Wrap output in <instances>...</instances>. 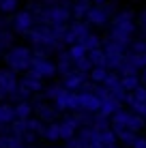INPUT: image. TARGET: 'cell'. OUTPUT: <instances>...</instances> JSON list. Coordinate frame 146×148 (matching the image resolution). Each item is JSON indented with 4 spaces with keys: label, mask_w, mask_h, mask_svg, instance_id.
Here are the masks:
<instances>
[{
    "label": "cell",
    "mask_w": 146,
    "mask_h": 148,
    "mask_svg": "<svg viewBox=\"0 0 146 148\" xmlns=\"http://www.w3.org/2000/svg\"><path fill=\"white\" fill-rule=\"evenodd\" d=\"M24 142L13 133H2L0 135V148H22Z\"/></svg>",
    "instance_id": "19"
},
{
    "label": "cell",
    "mask_w": 146,
    "mask_h": 148,
    "mask_svg": "<svg viewBox=\"0 0 146 148\" xmlns=\"http://www.w3.org/2000/svg\"><path fill=\"white\" fill-rule=\"evenodd\" d=\"M108 75H110V69H105V67H95V69L88 73V77L93 79L95 84H103V82L108 79Z\"/></svg>",
    "instance_id": "22"
},
{
    "label": "cell",
    "mask_w": 146,
    "mask_h": 148,
    "mask_svg": "<svg viewBox=\"0 0 146 148\" xmlns=\"http://www.w3.org/2000/svg\"><path fill=\"white\" fill-rule=\"evenodd\" d=\"M90 2L93 0H73V7H71V13L75 19H86V13L90 11Z\"/></svg>",
    "instance_id": "17"
},
{
    "label": "cell",
    "mask_w": 146,
    "mask_h": 148,
    "mask_svg": "<svg viewBox=\"0 0 146 148\" xmlns=\"http://www.w3.org/2000/svg\"><path fill=\"white\" fill-rule=\"evenodd\" d=\"M114 11H116V2L95 4V7H90V11L86 13V24H93V26H103V24L110 22V17H114Z\"/></svg>",
    "instance_id": "3"
},
{
    "label": "cell",
    "mask_w": 146,
    "mask_h": 148,
    "mask_svg": "<svg viewBox=\"0 0 146 148\" xmlns=\"http://www.w3.org/2000/svg\"><path fill=\"white\" fill-rule=\"evenodd\" d=\"M80 95V112L88 114H99L101 112V99L95 92H77Z\"/></svg>",
    "instance_id": "11"
},
{
    "label": "cell",
    "mask_w": 146,
    "mask_h": 148,
    "mask_svg": "<svg viewBox=\"0 0 146 148\" xmlns=\"http://www.w3.org/2000/svg\"><path fill=\"white\" fill-rule=\"evenodd\" d=\"M93 129H97V131H108V129H110V116L97 114V116L93 118Z\"/></svg>",
    "instance_id": "26"
},
{
    "label": "cell",
    "mask_w": 146,
    "mask_h": 148,
    "mask_svg": "<svg viewBox=\"0 0 146 148\" xmlns=\"http://www.w3.org/2000/svg\"><path fill=\"white\" fill-rule=\"evenodd\" d=\"M127 47H123V45L114 43V41H105L103 45V52H105V58H108V69H118V64L123 62V58L127 56V52H125Z\"/></svg>",
    "instance_id": "6"
},
{
    "label": "cell",
    "mask_w": 146,
    "mask_h": 148,
    "mask_svg": "<svg viewBox=\"0 0 146 148\" xmlns=\"http://www.w3.org/2000/svg\"><path fill=\"white\" fill-rule=\"evenodd\" d=\"M133 148H146V137H138V142H135Z\"/></svg>",
    "instance_id": "32"
},
{
    "label": "cell",
    "mask_w": 146,
    "mask_h": 148,
    "mask_svg": "<svg viewBox=\"0 0 146 148\" xmlns=\"http://www.w3.org/2000/svg\"><path fill=\"white\" fill-rule=\"evenodd\" d=\"M88 58H90V62H93V67H105V69H108V58H105L103 47L88 52Z\"/></svg>",
    "instance_id": "20"
},
{
    "label": "cell",
    "mask_w": 146,
    "mask_h": 148,
    "mask_svg": "<svg viewBox=\"0 0 146 148\" xmlns=\"http://www.w3.org/2000/svg\"><path fill=\"white\" fill-rule=\"evenodd\" d=\"M58 129H60V140L69 142V140H73V137H75V131H77L80 127L75 125L73 118L69 116V118H64V120H60V122H58Z\"/></svg>",
    "instance_id": "15"
},
{
    "label": "cell",
    "mask_w": 146,
    "mask_h": 148,
    "mask_svg": "<svg viewBox=\"0 0 146 148\" xmlns=\"http://www.w3.org/2000/svg\"><path fill=\"white\" fill-rule=\"evenodd\" d=\"M28 73L34 75V77H39V79H47V77H54V75L58 73V67L47 58H34Z\"/></svg>",
    "instance_id": "5"
},
{
    "label": "cell",
    "mask_w": 146,
    "mask_h": 148,
    "mask_svg": "<svg viewBox=\"0 0 146 148\" xmlns=\"http://www.w3.org/2000/svg\"><path fill=\"white\" fill-rule=\"evenodd\" d=\"M146 125V118L135 112H125L120 110L118 114L112 116V129L114 131H135L138 133L140 129H144Z\"/></svg>",
    "instance_id": "2"
},
{
    "label": "cell",
    "mask_w": 146,
    "mask_h": 148,
    "mask_svg": "<svg viewBox=\"0 0 146 148\" xmlns=\"http://www.w3.org/2000/svg\"><path fill=\"white\" fill-rule=\"evenodd\" d=\"M116 135L125 146H135V142H138V137H140L135 131H116Z\"/></svg>",
    "instance_id": "24"
},
{
    "label": "cell",
    "mask_w": 146,
    "mask_h": 148,
    "mask_svg": "<svg viewBox=\"0 0 146 148\" xmlns=\"http://www.w3.org/2000/svg\"><path fill=\"white\" fill-rule=\"evenodd\" d=\"M34 112H37L39 120H47L49 125L54 122V118H56V114H58V110L54 108V105L45 103V101H41V103H37V105H34Z\"/></svg>",
    "instance_id": "14"
},
{
    "label": "cell",
    "mask_w": 146,
    "mask_h": 148,
    "mask_svg": "<svg viewBox=\"0 0 146 148\" xmlns=\"http://www.w3.org/2000/svg\"><path fill=\"white\" fill-rule=\"evenodd\" d=\"M142 82L146 84V69H144V73H142Z\"/></svg>",
    "instance_id": "33"
},
{
    "label": "cell",
    "mask_w": 146,
    "mask_h": 148,
    "mask_svg": "<svg viewBox=\"0 0 146 148\" xmlns=\"http://www.w3.org/2000/svg\"><path fill=\"white\" fill-rule=\"evenodd\" d=\"M30 112H32V105L26 103V101H19V103L15 105V114H17L19 120H28L30 118Z\"/></svg>",
    "instance_id": "25"
},
{
    "label": "cell",
    "mask_w": 146,
    "mask_h": 148,
    "mask_svg": "<svg viewBox=\"0 0 146 148\" xmlns=\"http://www.w3.org/2000/svg\"><path fill=\"white\" fill-rule=\"evenodd\" d=\"M17 120V114H15V108L11 103H0V127L2 125H13Z\"/></svg>",
    "instance_id": "16"
},
{
    "label": "cell",
    "mask_w": 146,
    "mask_h": 148,
    "mask_svg": "<svg viewBox=\"0 0 146 148\" xmlns=\"http://www.w3.org/2000/svg\"><path fill=\"white\" fill-rule=\"evenodd\" d=\"M125 101L129 103V108H131L135 114H140V116L146 118V86H140L138 90H133L131 95H127Z\"/></svg>",
    "instance_id": "8"
},
{
    "label": "cell",
    "mask_w": 146,
    "mask_h": 148,
    "mask_svg": "<svg viewBox=\"0 0 146 148\" xmlns=\"http://www.w3.org/2000/svg\"><path fill=\"white\" fill-rule=\"evenodd\" d=\"M110 148H116V146H110Z\"/></svg>",
    "instance_id": "36"
},
{
    "label": "cell",
    "mask_w": 146,
    "mask_h": 148,
    "mask_svg": "<svg viewBox=\"0 0 146 148\" xmlns=\"http://www.w3.org/2000/svg\"><path fill=\"white\" fill-rule=\"evenodd\" d=\"M88 82V73H80V71H75L73 75H69V77H64L62 86L69 90V92H82L84 90V84Z\"/></svg>",
    "instance_id": "12"
},
{
    "label": "cell",
    "mask_w": 146,
    "mask_h": 148,
    "mask_svg": "<svg viewBox=\"0 0 146 148\" xmlns=\"http://www.w3.org/2000/svg\"><path fill=\"white\" fill-rule=\"evenodd\" d=\"M112 28L125 30V32L133 34L135 32V22H133V11H118L112 17Z\"/></svg>",
    "instance_id": "10"
},
{
    "label": "cell",
    "mask_w": 146,
    "mask_h": 148,
    "mask_svg": "<svg viewBox=\"0 0 146 148\" xmlns=\"http://www.w3.org/2000/svg\"><path fill=\"white\" fill-rule=\"evenodd\" d=\"M4 60H7V67L11 71H30L32 67V60H34V54L30 52L28 47H24V45H17V47H11L4 56Z\"/></svg>",
    "instance_id": "1"
},
{
    "label": "cell",
    "mask_w": 146,
    "mask_h": 148,
    "mask_svg": "<svg viewBox=\"0 0 146 148\" xmlns=\"http://www.w3.org/2000/svg\"><path fill=\"white\" fill-rule=\"evenodd\" d=\"M13 45V32L9 30H0V49H7Z\"/></svg>",
    "instance_id": "30"
},
{
    "label": "cell",
    "mask_w": 146,
    "mask_h": 148,
    "mask_svg": "<svg viewBox=\"0 0 146 148\" xmlns=\"http://www.w3.org/2000/svg\"><path fill=\"white\" fill-rule=\"evenodd\" d=\"M75 69H77L80 73H90V71H93L95 67H93V62H90L88 56H84L82 60H77V62H75Z\"/></svg>",
    "instance_id": "29"
},
{
    "label": "cell",
    "mask_w": 146,
    "mask_h": 148,
    "mask_svg": "<svg viewBox=\"0 0 146 148\" xmlns=\"http://www.w3.org/2000/svg\"><path fill=\"white\" fill-rule=\"evenodd\" d=\"M0 2H2V0H0Z\"/></svg>",
    "instance_id": "37"
},
{
    "label": "cell",
    "mask_w": 146,
    "mask_h": 148,
    "mask_svg": "<svg viewBox=\"0 0 146 148\" xmlns=\"http://www.w3.org/2000/svg\"><path fill=\"white\" fill-rule=\"evenodd\" d=\"M67 52H69V56H71V58L75 60V62H77V60H82L84 56H88V49L84 47L82 43H75V45H69V49H67Z\"/></svg>",
    "instance_id": "23"
},
{
    "label": "cell",
    "mask_w": 146,
    "mask_h": 148,
    "mask_svg": "<svg viewBox=\"0 0 146 148\" xmlns=\"http://www.w3.org/2000/svg\"><path fill=\"white\" fill-rule=\"evenodd\" d=\"M0 52H2V49H0Z\"/></svg>",
    "instance_id": "38"
},
{
    "label": "cell",
    "mask_w": 146,
    "mask_h": 148,
    "mask_svg": "<svg viewBox=\"0 0 146 148\" xmlns=\"http://www.w3.org/2000/svg\"><path fill=\"white\" fill-rule=\"evenodd\" d=\"M93 2H95V4H103L105 0H93Z\"/></svg>",
    "instance_id": "34"
},
{
    "label": "cell",
    "mask_w": 146,
    "mask_h": 148,
    "mask_svg": "<svg viewBox=\"0 0 146 148\" xmlns=\"http://www.w3.org/2000/svg\"><path fill=\"white\" fill-rule=\"evenodd\" d=\"M49 142H58L60 140V129H58V122H52V125H47V129H45V135Z\"/></svg>",
    "instance_id": "28"
},
{
    "label": "cell",
    "mask_w": 146,
    "mask_h": 148,
    "mask_svg": "<svg viewBox=\"0 0 146 148\" xmlns=\"http://www.w3.org/2000/svg\"><path fill=\"white\" fill-rule=\"evenodd\" d=\"M82 45L88 49V52H93V49H99V47H101V39H99L95 32H90L88 37H86V41H84Z\"/></svg>",
    "instance_id": "27"
},
{
    "label": "cell",
    "mask_w": 146,
    "mask_h": 148,
    "mask_svg": "<svg viewBox=\"0 0 146 148\" xmlns=\"http://www.w3.org/2000/svg\"><path fill=\"white\" fill-rule=\"evenodd\" d=\"M17 86H19V79L15 75V71L11 69H0V99H7L17 92Z\"/></svg>",
    "instance_id": "4"
},
{
    "label": "cell",
    "mask_w": 146,
    "mask_h": 148,
    "mask_svg": "<svg viewBox=\"0 0 146 148\" xmlns=\"http://www.w3.org/2000/svg\"><path fill=\"white\" fill-rule=\"evenodd\" d=\"M120 82H123V88H125V92H127V95H131L133 90H138L140 86H142L138 75H127V77H120Z\"/></svg>",
    "instance_id": "21"
},
{
    "label": "cell",
    "mask_w": 146,
    "mask_h": 148,
    "mask_svg": "<svg viewBox=\"0 0 146 148\" xmlns=\"http://www.w3.org/2000/svg\"><path fill=\"white\" fill-rule=\"evenodd\" d=\"M22 148H34V146H28V144H24V146H22Z\"/></svg>",
    "instance_id": "35"
},
{
    "label": "cell",
    "mask_w": 146,
    "mask_h": 148,
    "mask_svg": "<svg viewBox=\"0 0 146 148\" xmlns=\"http://www.w3.org/2000/svg\"><path fill=\"white\" fill-rule=\"evenodd\" d=\"M19 84H22L24 88H28L30 92H41V90H43V79L34 77V75H30V73H28L22 82H19Z\"/></svg>",
    "instance_id": "18"
},
{
    "label": "cell",
    "mask_w": 146,
    "mask_h": 148,
    "mask_svg": "<svg viewBox=\"0 0 146 148\" xmlns=\"http://www.w3.org/2000/svg\"><path fill=\"white\" fill-rule=\"evenodd\" d=\"M34 28V15L30 11H19L13 17V30L17 34H28Z\"/></svg>",
    "instance_id": "9"
},
{
    "label": "cell",
    "mask_w": 146,
    "mask_h": 148,
    "mask_svg": "<svg viewBox=\"0 0 146 148\" xmlns=\"http://www.w3.org/2000/svg\"><path fill=\"white\" fill-rule=\"evenodd\" d=\"M58 73L60 75H64V77H69V75H73L75 71V60L71 58V56H69V52H60L58 54Z\"/></svg>",
    "instance_id": "13"
},
{
    "label": "cell",
    "mask_w": 146,
    "mask_h": 148,
    "mask_svg": "<svg viewBox=\"0 0 146 148\" xmlns=\"http://www.w3.org/2000/svg\"><path fill=\"white\" fill-rule=\"evenodd\" d=\"M17 9V0H2L0 2V13H13Z\"/></svg>",
    "instance_id": "31"
},
{
    "label": "cell",
    "mask_w": 146,
    "mask_h": 148,
    "mask_svg": "<svg viewBox=\"0 0 146 148\" xmlns=\"http://www.w3.org/2000/svg\"><path fill=\"white\" fill-rule=\"evenodd\" d=\"M90 24L86 22H77L75 19V24H71L67 30V37H64V43L67 45H75V43H84L86 41V37L90 34Z\"/></svg>",
    "instance_id": "7"
}]
</instances>
